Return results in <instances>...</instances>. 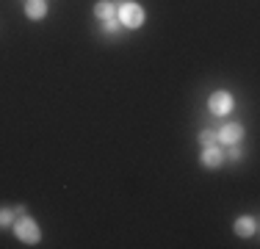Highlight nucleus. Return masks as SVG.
Instances as JSON below:
<instances>
[{
  "label": "nucleus",
  "instance_id": "obj_1",
  "mask_svg": "<svg viewBox=\"0 0 260 249\" xmlns=\"http://www.w3.org/2000/svg\"><path fill=\"white\" fill-rule=\"evenodd\" d=\"M14 235L22 241V244H39V238H42V230H39V224H36L34 219H28V216H20V219L14 222Z\"/></svg>",
  "mask_w": 260,
  "mask_h": 249
},
{
  "label": "nucleus",
  "instance_id": "obj_2",
  "mask_svg": "<svg viewBox=\"0 0 260 249\" xmlns=\"http://www.w3.org/2000/svg\"><path fill=\"white\" fill-rule=\"evenodd\" d=\"M116 14H119V22L125 28H141L144 25V9L139 3H122Z\"/></svg>",
  "mask_w": 260,
  "mask_h": 249
},
{
  "label": "nucleus",
  "instance_id": "obj_3",
  "mask_svg": "<svg viewBox=\"0 0 260 249\" xmlns=\"http://www.w3.org/2000/svg\"><path fill=\"white\" fill-rule=\"evenodd\" d=\"M216 136H219L221 144H238V141L244 139V128H241L238 122H230V124H224L221 130H216Z\"/></svg>",
  "mask_w": 260,
  "mask_h": 249
},
{
  "label": "nucleus",
  "instance_id": "obj_4",
  "mask_svg": "<svg viewBox=\"0 0 260 249\" xmlns=\"http://www.w3.org/2000/svg\"><path fill=\"white\" fill-rule=\"evenodd\" d=\"M208 105H210V111L213 114H230V108H233V97L227 95V91H213L210 95V100H208Z\"/></svg>",
  "mask_w": 260,
  "mask_h": 249
},
{
  "label": "nucleus",
  "instance_id": "obj_5",
  "mask_svg": "<svg viewBox=\"0 0 260 249\" xmlns=\"http://www.w3.org/2000/svg\"><path fill=\"white\" fill-rule=\"evenodd\" d=\"M255 230H257V219H255V216H241V219H235V233H238L241 238L255 235Z\"/></svg>",
  "mask_w": 260,
  "mask_h": 249
},
{
  "label": "nucleus",
  "instance_id": "obj_6",
  "mask_svg": "<svg viewBox=\"0 0 260 249\" xmlns=\"http://www.w3.org/2000/svg\"><path fill=\"white\" fill-rule=\"evenodd\" d=\"M94 17L97 20H116V6H114V0H100V3L94 6Z\"/></svg>",
  "mask_w": 260,
  "mask_h": 249
},
{
  "label": "nucleus",
  "instance_id": "obj_7",
  "mask_svg": "<svg viewBox=\"0 0 260 249\" xmlns=\"http://www.w3.org/2000/svg\"><path fill=\"white\" fill-rule=\"evenodd\" d=\"M25 14L30 17V20H42V17L47 14V0H28Z\"/></svg>",
  "mask_w": 260,
  "mask_h": 249
},
{
  "label": "nucleus",
  "instance_id": "obj_8",
  "mask_svg": "<svg viewBox=\"0 0 260 249\" xmlns=\"http://www.w3.org/2000/svg\"><path fill=\"white\" fill-rule=\"evenodd\" d=\"M202 164L210 166V169H213V166H219L221 164V149L216 147V144L205 147V152H202Z\"/></svg>",
  "mask_w": 260,
  "mask_h": 249
},
{
  "label": "nucleus",
  "instance_id": "obj_9",
  "mask_svg": "<svg viewBox=\"0 0 260 249\" xmlns=\"http://www.w3.org/2000/svg\"><path fill=\"white\" fill-rule=\"evenodd\" d=\"M216 141H219L216 130H202V133H200V144L202 147H210V144H216Z\"/></svg>",
  "mask_w": 260,
  "mask_h": 249
},
{
  "label": "nucleus",
  "instance_id": "obj_10",
  "mask_svg": "<svg viewBox=\"0 0 260 249\" xmlns=\"http://www.w3.org/2000/svg\"><path fill=\"white\" fill-rule=\"evenodd\" d=\"M14 222V210H0V227H6V224H11Z\"/></svg>",
  "mask_w": 260,
  "mask_h": 249
},
{
  "label": "nucleus",
  "instance_id": "obj_11",
  "mask_svg": "<svg viewBox=\"0 0 260 249\" xmlns=\"http://www.w3.org/2000/svg\"><path fill=\"white\" fill-rule=\"evenodd\" d=\"M227 155H230V161H241V149L235 147V144H233V149H230V152H227Z\"/></svg>",
  "mask_w": 260,
  "mask_h": 249
},
{
  "label": "nucleus",
  "instance_id": "obj_12",
  "mask_svg": "<svg viewBox=\"0 0 260 249\" xmlns=\"http://www.w3.org/2000/svg\"><path fill=\"white\" fill-rule=\"evenodd\" d=\"M103 28H105V30H116V20H105Z\"/></svg>",
  "mask_w": 260,
  "mask_h": 249
}]
</instances>
